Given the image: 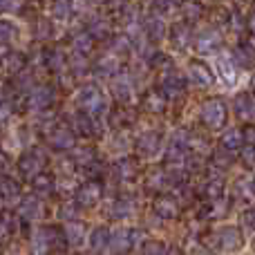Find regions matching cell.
I'll return each mask as SVG.
<instances>
[{
  "mask_svg": "<svg viewBox=\"0 0 255 255\" xmlns=\"http://www.w3.org/2000/svg\"><path fill=\"white\" fill-rule=\"evenodd\" d=\"M222 45V34L217 29H213V27H208V29H204L202 34L195 38V47H197V52L202 54H211L215 52L217 47Z\"/></svg>",
  "mask_w": 255,
  "mask_h": 255,
  "instance_id": "16",
  "label": "cell"
},
{
  "mask_svg": "<svg viewBox=\"0 0 255 255\" xmlns=\"http://www.w3.org/2000/svg\"><path fill=\"white\" fill-rule=\"evenodd\" d=\"M208 242H217L220 249H224V251H235V249L242 247V233H240L238 226H224L217 233H213L208 238Z\"/></svg>",
  "mask_w": 255,
  "mask_h": 255,
  "instance_id": "10",
  "label": "cell"
},
{
  "mask_svg": "<svg viewBox=\"0 0 255 255\" xmlns=\"http://www.w3.org/2000/svg\"><path fill=\"white\" fill-rule=\"evenodd\" d=\"M242 224H244V229L255 231V206L247 208V211L242 213Z\"/></svg>",
  "mask_w": 255,
  "mask_h": 255,
  "instance_id": "47",
  "label": "cell"
},
{
  "mask_svg": "<svg viewBox=\"0 0 255 255\" xmlns=\"http://www.w3.org/2000/svg\"><path fill=\"white\" fill-rule=\"evenodd\" d=\"M242 134H244V139H247L249 143H253V141H255V126H244L242 128Z\"/></svg>",
  "mask_w": 255,
  "mask_h": 255,
  "instance_id": "51",
  "label": "cell"
},
{
  "mask_svg": "<svg viewBox=\"0 0 255 255\" xmlns=\"http://www.w3.org/2000/svg\"><path fill=\"white\" fill-rule=\"evenodd\" d=\"M9 112H11V101H9V99L4 97L2 92H0V126H2L4 121H7Z\"/></svg>",
  "mask_w": 255,
  "mask_h": 255,
  "instance_id": "46",
  "label": "cell"
},
{
  "mask_svg": "<svg viewBox=\"0 0 255 255\" xmlns=\"http://www.w3.org/2000/svg\"><path fill=\"white\" fill-rule=\"evenodd\" d=\"M128 52H130V40H128L126 36L115 38V43H112V54H115V56H121V54H128Z\"/></svg>",
  "mask_w": 255,
  "mask_h": 255,
  "instance_id": "42",
  "label": "cell"
},
{
  "mask_svg": "<svg viewBox=\"0 0 255 255\" xmlns=\"http://www.w3.org/2000/svg\"><path fill=\"white\" fill-rule=\"evenodd\" d=\"M119 255H132V253H128V251H126V253H119Z\"/></svg>",
  "mask_w": 255,
  "mask_h": 255,
  "instance_id": "59",
  "label": "cell"
},
{
  "mask_svg": "<svg viewBox=\"0 0 255 255\" xmlns=\"http://www.w3.org/2000/svg\"><path fill=\"white\" fill-rule=\"evenodd\" d=\"M233 103H235V115H238L240 119H244V121L255 119V97L244 92V94H238Z\"/></svg>",
  "mask_w": 255,
  "mask_h": 255,
  "instance_id": "20",
  "label": "cell"
},
{
  "mask_svg": "<svg viewBox=\"0 0 255 255\" xmlns=\"http://www.w3.org/2000/svg\"><path fill=\"white\" fill-rule=\"evenodd\" d=\"M152 211L154 215H159L161 220H175L177 213H179V204H177L175 197H170V195H157L152 202Z\"/></svg>",
  "mask_w": 255,
  "mask_h": 255,
  "instance_id": "14",
  "label": "cell"
},
{
  "mask_svg": "<svg viewBox=\"0 0 255 255\" xmlns=\"http://www.w3.org/2000/svg\"><path fill=\"white\" fill-rule=\"evenodd\" d=\"M186 92V76L177 74V72H168L161 79V94L166 99H177Z\"/></svg>",
  "mask_w": 255,
  "mask_h": 255,
  "instance_id": "13",
  "label": "cell"
},
{
  "mask_svg": "<svg viewBox=\"0 0 255 255\" xmlns=\"http://www.w3.org/2000/svg\"><path fill=\"white\" fill-rule=\"evenodd\" d=\"M184 13H186V22H195L199 16H202V7H199L197 2H188L184 9Z\"/></svg>",
  "mask_w": 255,
  "mask_h": 255,
  "instance_id": "45",
  "label": "cell"
},
{
  "mask_svg": "<svg viewBox=\"0 0 255 255\" xmlns=\"http://www.w3.org/2000/svg\"><path fill=\"white\" fill-rule=\"evenodd\" d=\"M38 36H40V38H43V36H45V38H47V36H52V29H49V22L47 20H40V25H38Z\"/></svg>",
  "mask_w": 255,
  "mask_h": 255,
  "instance_id": "52",
  "label": "cell"
},
{
  "mask_svg": "<svg viewBox=\"0 0 255 255\" xmlns=\"http://www.w3.org/2000/svg\"><path fill=\"white\" fill-rule=\"evenodd\" d=\"M177 4H179V0H152V9L161 16V13H170L177 9Z\"/></svg>",
  "mask_w": 255,
  "mask_h": 255,
  "instance_id": "39",
  "label": "cell"
},
{
  "mask_svg": "<svg viewBox=\"0 0 255 255\" xmlns=\"http://www.w3.org/2000/svg\"><path fill=\"white\" fill-rule=\"evenodd\" d=\"M63 242H65V235H63V231L58 226H40L34 233V238H31V249H34V253L45 255L52 253L54 249H58Z\"/></svg>",
  "mask_w": 255,
  "mask_h": 255,
  "instance_id": "2",
  "label": "cell"
},
{
  "mask_svg": "<svg viewBox=\"0 0 255 255\" xmlns=\"http://www.w3.org/2000/svg\"><path fill=\"white\" fill-rule=\"evenodd\" d=\"M63 235H65L67 244H72V247H81V244L85 242V238H88V229H85V224L72 220L70 224L63 229Z\"/></svg>",
  "mask_w": 255,
  "mask_h": 255,
  "instance_id": "21",
  "label": "cell"
},
{
  "mask_svg": "<svg viewBox=\"0 0 255 255\" xmlns=\"http://www.w3.org/2000/svg\"><path fill=\"white\" fill-rule=\"evenodd\" d=\"M117 72H119V56L110 54V56H103L97 63V74L106 76V79H115Z\"/></svg>",
  "mask_w": 255,
  "mask_h": 255,
  "instance_id": "29",
  "label": "cell"
},
{
  "mask_svg": "<svg viewBox=\"0 0 255 255\" xmlns=\"http://www.w3.org/2000/svg\"><path fill=\"white\" fill-rule=\"evenodd\" d=\"M16 7H18L16 0H0V13H4V11H13Z\"/></svg>",
  "mask_w": 255,
  "mask_h": 255,
  "instance_id": "50",
  "label": "cell"
},
{
  "mask_svg": "<svg viewBox=\"0 0 255 255\" xmlns=\"http://www.w3.org/2000/svg\"><path fill=\"white\" fill-rule=\"evenodd\" d=\"M79 204L76 202H70V204H63L61 206V211H58V217H61V220H76V217H79Z\"/></svg>",
  "mask_w": 255,
  "mask_h": 255,
  "instance_id": "40",
  "label": "cell"
},
{
  "mask_svg": "<svg viewBox=\"0 0 255 255\" xmlns=\"http://www.w3.org/2000/svg\"><path fill=\"white\" fill-rule=\"evenodd\" d=\"M224 193V179L222 177H211L206 184L202 186V195L211 202V199H220Z\"/></svg>",
  "mask_w": 255,
  "mask_h": 255,
  "instance_id": "33",
  "label": "cell"
},
{
  "mask_svg": "<svg viewBox=\"0 0 255 255\" xmlns=\"http://www.w3.org/2000/svg\"><path fill=\"white\" fill-rule=\"evenodd\" d=\"M143 31H145V36H148L152 43H159V40L166 36V22H163V18L159 16V13H152V16L145 18Z\"/></svg>",
  "mask_w": 255,
  "mask_h": 255,
  "instance_id": "18",
  "label": "cell"
},
{
  "mask_svg": "<svg viewBox=\"0 0 255 255\" xmlns=\"http://www.w3.org/2000/svg\"><path fill=\"white\" fill-rule=\"evenodd\" d=\"M88 34L92 36L94 40H103V38H108L110 36V25H108L106 20H99V18H94L92 22H90V27H88Z\"/></svg>",
  "mask_w": 255,
  "mask_h": 255,
  "instance_id": "36",
  "label": "cell"
},
{
  "mask_svg": "<svg viewBox=\"0 0 255 255\" xmlns=\"http://www.w3.org/2000/svg\"><path fill=\"white\" fill-rule=\"evenodd\" d=\"M141 240L139 231H130V229H117L115 233L110 231V251L115 253H126L132 249V244H136Z\"/></svg>",
  "mask_w": 255,
  "mask_h": 255,
  "instance_id": "9",
  "label": "cell"
},
{
  "mask_svg": "<svg viewBox=\"0 0 255 255\" xmlns=\"http://www.w3.org/2000/svg\"><path fill=\"white\" fill-rule=\"evenodd\" d=\"M161 253H163V244L157 242V240L143 244V255H161Z\"/></svg>",
  "mask_w": 255,
  "mask_h": 255,
  "instance_id": "48",
  "label": "cell"
},
{
  "mask_svg": "<svg viewBox=\"0 0 255 255\" xmlns=\"http://www.w3.org/2000/svg\"><path fill=\"white\" fill-rule=\"evenodd\" d=\"M2 63H4V70H7L9 74H20L27 65V58H25V54H20V52H9Z\"/></svg>",
  "mask_w": 255,
  "mask_h": 255,
  "instance_id": "30",
  "label": "cell"
},
{
  "mask_svg": "<svg viewBox=\"0 0 255 255\" xmlns=\"http://www.w3.org/2000/svg\"><path fill=\"white\" fill-rule=\"evenodd\" d=\"M188 79L197 85H213L215 83V74L204 61H190L188 63Z\"/></svg>",
  "mask_w": 255,
  "mask_h": 255,
  "instance_id": "15",
  "label": "cell"
},
{
  "mask_svg": "<svg viewBox=\"0 0 255 255\" xmlns=\"http://www.w3.org/2000/svg\"><path fill=\"white\" fill-rule=\"evenodd\" d=\"M54 101H56V90L52 85H38V88L31 90L29 99H27V106L31 110L43 112V110H49L54 106Z\"/></svg>",
  "mask_w": 255,
  "mask_h": 255,
  "instance_id": "8",
  "label": "cell"
},
{
  "mask_svg": "<svg viewBox=\"0 0 255 255\" xmlns=\"http://www.w3.org/2000/svg\"><path fill=\"white\" fill-rule=\"evenodd\" d=\"M217 74H220V79L224 81L226 85H235V81H238V63L233 61L231 56H217Z\"/></svg>",
  "mask_w": 255,
  "mask_h": 255,
  "instance_id": "17",
  "label": "cell"
},
{
  "mask_svg": "<svg viewBox=\"0 0 255 255\" xmlns=\"http://www.w3.org/2000/svg\"><path fill=\"white\" fill-rule=\"evenodd\" d=\"M134 211H136L134 202H132V199H128V197H121V199H117V202L112 204L110 217H112V220H117V222L130 220V217L134 215Z\"/></svg>",
  "mask_w": 255,
  "mask_h": 255,
  "instance_id": "25",
  "label": "cell"
},
{
  "mask_svg": "<svg viewBox=\"0 0 255 255\" xmlns=\"http://www.w3.org/2000/svg\"><path fill=\"white\" fill-rule=\"evenodd\" d=\"M76 106H79V110L88 112V115L99 117L106 112L108 101H106V94L101 92V88H97V85H85V88H81L79 94H76Z\"/></svg>",
  "mask_w": 255,
  "mask_h": 255,
  "instance_id": "1",
  "label": "cell"
},
{
  "mask_svg": "<svg viewBox=\"0 0 255 255\" xmlns=\"http://www.w3.org/2000/svg\"><path fill=\"white\" fill-rule=\"evenodd\" d=\"M90 249L94 253H103L108 247H110V229L106 226H97V229L90 233Z\"/></svg>",
  "mask_w": 255,
  "mask_h": 255,
  "instance_id": "24",
  "label": "cell"
},
{
  "mask_svg": "<svg viewBox=\"0 0 255 255\" xmlns=\"http://www.w3.org/2000/svg\"><path fill=\"white\" fill-rule=\"evenodd\" d=\"M72 47H74L76 54L85 56V54H90V52L94 49V38L88 34V31H83V34L74 36V40H72Z\"/></svg>",
  "mask_w": 255,
  "mask_h": 255,
  "instance_id": "34",
  "label": "cell"
},
{
  "mask_svg": "<svg viewBox=\"0 0 255 255\" xmlns=\"http://www.w3.org/2000/svg\"><path fill=\"white\" fill-rule=\"evenodd\" d=\"M226 117H229V110H226V103L222 99L213 97L202 106V121L211 130H220L226 124Z\"/></svg>",
  "mask_w": 255,
  "mask_h": 255,
  "instance_id": "3",
  "label": "cell"
},
{
  "mask_svg": "<svg viewBox=\"0 0 255 255\" xmlns=\"http://www.w3.org/2000/svg\"><path fill=\"white\" fill-rule=\"evenodd\" d=\"M54 186H56V179L49 172H38V175L31 177V190L38 197H47V195L54 193Z\"/></svg>",
  "mask_w": 255,
  "mask_h": 255,
  "instance_id": "19",
  "label": "cell"
},
{
  "mask_svg": "<svg viewBox=\"0 0 255 255\" xmlns=\"http://www.w3.org/2000/svg\"><path fill=\"white\" fill-rule=\"evenodd\" d=\"M7 238H9V231L4 229L2 224H0V247H2V242H4V240H7Z\"/></svg>",
  "mask_w": 255,
  "mask_h": 255,
  "instance_id": "56",
  "label": "cell"
},
{
  "mask_svg": "<svg viewBox=\"0 0 255 255\" xmlns=\"http://www.w3.org/2000/svg\"><path fill=\"white\" fill-rule=\"evenodd\" d=\"M115 175H117V179L119 181H134V177H136V166H134V161L132 159H121L119 163H117V168H115Z\"/></svg>",
  "mask_w": 255,
  "mask_h": 255,
  "instance_id": "31",
  "label": "cell"
},
{
  "mask_svg": "<svg viewBox=\"0 0 255 255\" xmlns=\"http://www.w3.org/2000/svg\"><path fill=\"white\" fill-rule=\"evenodd\" d=\"M101 195H103L101 181L88 179L85 184L79 186V190H76V204H79L81 208H92V206H97V204H99Z\"/></svg>",
  "mask_w": 255,
  "mask_h": 255,
  "instance_id": "7",
  "label": "cell"
},
{
  "mask_svg": "<svg viewBox=\"0 0 255 255\" xmlns=\"http://www.w3.org/2000/svg\"><path fill=\"white\" fill-rule=\"evenodd\" d=\"M22 220L31 222L40 215V202H38V195H27L25 199L20 202V208H18Z\"/></svg>",
  "mask_w": 255,
  "mask_h": 255,
  "instance_id": "27",
  "label": "cell"
},
{
  "mask_svg": "<svg viewBox=\"0 0 255 255\" xmlns=\"http://www.w3.org/2000/svg\"><path fill=\"white\" fill-rule=\"evenodd\" d=\"M52 255H63V253H52Z\"/></svg>",
  "mask_w": 255,
  "mask_h": 255,
  "instance_id": "60",
  "label": "cell"
},
{
  "mask_svg": "<svg viewBox=\"0 0 255 255\" xmlns=\"http://www.w3.org/2000/svg\"><path fill=\"white\" fill-rule=\"evenodd\" d=\"M235 63H240V65H251V63L255 61V47L249 43L240 45L238 49H235Z\"/></svg>",
  "mask_w": 255,
  "mask_h": 255,
  "instance_id": "35",
  "label": "cell"
},
{
  "mask_svg": "<svg viewBox=\"0 0 255 255\" xmlns=\"http://www.w3.org/2000/svg\"><path fill=\"white\" fill-rule=\"evenodd\" d=\"M168 38H170V45L177 49V52H184L188 49L190 40H193V31H190V22H175L168 31Z\"/></svg>",
  "mask_w": 255,
  "mask_h": 255,
  "instance_id": "12",
  "label": "cell"
},
{
  "mask_svg": "<svg viewBox=\"0 0 255 255\" xmlns=\"http://www.w3.org/2000/svg\"><path fill=\"white\" fill-rule=\"evenodd\" d=\"M74 161H76V163H81L83 168H88V166H92V163H97L94 150H92V148H83V150H81V152L74 157Z\"/></svg>",
  "mask_w": 255,
  "mask_h": 255,
  "instance_id": "41",
  "label": "cell"
},
{
  "mask_svg": "<svg viewBox=\"0 0 255 255\" xmlns=\"http://www.w3.org/2000/svg\"><path fill=\"white\" fill-rule=\"evenodd\" d=\"M112 94L119 103H130L132 101V83L126 76H115L112 81Z\"/></svg>",
  "mask_w": 255,
  "mask_h": 255,
  "instance_id": "26",
  "label": "cell"
},
{
  "mask_svg": "<svg viewBox=\"0 0 255 255\" xmlns=\"http://www.w3.org/2000/svg\"><path fill=\"white\" fill-rule=\"evenodd\" d=\"M72 126H74V132L79 136H85V139H90V136L94 134V117L88 115V112H76L74 119H72Z\"/></svg>",
  "mask_w": 255,
  "mask_h": 255,
  "instance_id": "22",
  "label": "cell"
},
{
  "mask_svg": "<svg viewBox=\"0 0 255 255\" xmlns=\"http://www.w3.org/2000/svg\"><path fill=\"white\" fill-rule=\"evenodd\" d=\"M242 161L247 163L249 168H255V145L253 143H249L247 148L242 150Z\"/></svg>",
  "mask_w": 255,
  "mask_h": 255,
  "instance_id": "49",
  "label": "cell"
},
{
  "mask_svg": "<svg viewBox=\"0 0 255 255\" xmlns=\"http://www.w3.org/2000/svg\"><path fill=\"white\" fill-rule=\"evenodd\" d=\"M249 190H251V193L255 195V175L251 177V181H249Z\"/></svg>",
  "mask_w": 255,
  "mask_h": 255,
  "instance_id": "57",
  "label": "cell"
},
{
  "mask_svg": "<svg viewBox=\"0 0 255 255\" xmlns=\"http://www.w3.org/2000/svg\"><path fill=\"white\" fill-rule=\"evenodd\" d=\"M193 255H215V253L211 251V247H197Z\"/></svg>",
  "mask_w": 255,
  "mask_h": 255,
  "instance_id": "53",
  "label": "cell"
},
{
  "mask_svg": "<svg viewBox=\"0 0 255 255\" xmlns=\"http://www.w3.org/2000/svg\"><path fill=\"white\" fill-rule=\"evenodd\" d=\"M247 27H249V29H251V34L255 36V11L251 13V16H249V20H247Z\"/></svg>",
  "mask_w": 255,
  "mask_h": 255,
  "instance_id": "55",
  "label": "cell"
},
{
  "mask_svg": "<svg viewBox=\"0 0 255 255\" xmlns=\"http://www.w3.org/2000/svg\"><path fill=\"white\" fill-rule=\"evenodd\" d=\"M145 108H148L150 112H154V115H159V112L166 110V97H163L161 92H150L148 97H145Z\"/></svg>",
  "mask_w": 255,
  "mask_h": 255,
  "instance_id": "37",
  "label": "cell"
},
{
  "mask_svg": "<svg viewBox=\"0 0 255 255\" xmlns=\"http://www.w3.org/2000/svg\"><path fill=\"white\" fill-rule=\"evenodd\" d=\"M20 195V186L9 175H0V204H11Z\"/></svg>",
  "mask_w": 255,
  "mask_h": 255,
  "instance_id": "23",
  "label": "cell"
},
{
  "mask_svg": "<svg viewBox=\"0 0 255 255\" xmlns=\"http://www.w3.org/2000/svg\"><path fill=\"white\" fill-rule=\"evenodd\" d=\"M45 163H47V157L43 154V150L31 148V150H27V152H22L20 157H18L16 166H18V172H20L22 177L31 179L34 175H38V172L43 170Z\"/></svg>",
  "mask_w": 255,
  "mask_h": 255,
  "instance_id": "4",
  "label": "cell"
},
{
  "mask_svg": "<svg viewBox=\"0 0 255 255\" xmlns=\"http://www.w3.org/2000/svg\"><path fill=\"white\" fill-rule=\"evenodd\" d=\"M251 88H253V92H255V74H253V79H251Z\"/></svg>",
  "mask_w": 255,
  "mask_h": 255,
  "instance_id": "58",
  "label": "cell"
},
{
  "mask_svg": "<svg viewBox=\"0 0 255 255\" xmlns=\"http://www.w3.org/2000/svg\"><path fill=\"white\" fill-rule=\"evenodd\" d=\"M242 143H244V134L240 128H231V130H226L222 134V148L226 150H240Z\"/></svg>",
  "mask_w": 255,
  "mask_h": 255,
  "instance_id": "32",
  "label": "cell"
},
{
  "mask_svg": "<svg viewBox=\"0 0 255 255\" xmlns=\"http://www.w3.org/2000/svg\"><path fill=\"white\" fill-rule=\"evenodd\" d=\"M47 143L52 145L54 150H70V148H74V143H76V134L70 130V128H65V126H56L54 130H49V134H47Z\"/></svg>",
  "mask_w": 255,
  "mask_h": 255,
  "instance_id": "11",
  "label": "cell"
},
{
  "mask_svg": "<svg viewBox=\"0 0 255 255\" xmlns=\"http://www.w3.org/2000/svg\"><path fill=\"white\" fill-rule=\"evenodd\" d=\"M188 154H190V136H186L184 132H177L170 139V145H168L166 163L168 166H181V163L188 161Z\"/></svg>",
  "mask_w": 255,
  "mask_h": 255,
  "instance_id": "5",
  "label": "cell"
},
{
  "mask_svg": "<svg viewBox=\"0 0 255 255\" xmlns=\"http://www.w3.org/2000/svg\"><path fill=\"white\" fill-rule=\"evenodd\" d=\"M16 34H18L16 25L11 20H7V18H0V43H11L16 38Z\"/></svg>",
  "mask_w": 255,
  "mask_h": 255,
  "instance_id": "38",
  "label": "cell"
},
{
  "mask_svg": "<svg viewBox=\"0 0 255 255\" xmlns=\"http://www.w3.org/2000/svg\"><path fill=\"white\" fill-rule=\"evenodd\" d=\"M161 255H186L181 249H177V247H170V249H163V253Z\"/></svg>",
  "mask_w": 255,
  "mask_h": 255,
  "instance_id": "54",
  "label": "cell"
},
{
  "mask_svg": "<svg viewBox=\"0 0 255 255\" xmlns=\"http://www.w3.org/2000/svg\"><path fill=\"white\" fill-rule=\"evenodd\" d=\"M43 61H45V67H47L49 72H61L63 67H65V54L56 47H49V49H45Z\"/></svg>",
  "mask_w": 255,
  "mask_h": 255,
  "instance_id": "28",
  "label": "cell"
},
{
  "mask_svg": "<svg viewBox=\"0 0 255 255\" xmlns=\"http://www.w3.org/2000/svg\"><path fill=\"white\" fill-rule=\"evenodd\" d=\"M70 13H72L70 2H67V0H56V4H54V16H56L58 20H65Z\"/></svg>",
  "mask_w": 255,
  "mask_h": 255,
  "instance_id": "44",
  "label": "cell"
},
{
  "mask_svg": "<svg viewBox=\"0 0 255 255\" xmlns=\"http://www.w3.org/2000/svg\"><path fill=\"white\" fill-rule=\"evenodd\" d=\"M134 150L139 157H157L161 152V134L157 130H145L143 134L136 136Z\"/></svg>",
  "mask_w": 255,
  "mask_h": 255,
  "instance_id": "6",
  "label": "cell"
},
{
  "mask_svg": "<svg viewBox=\"0 0 255 255\" xmlns=\"http://www.w3.org/2000/svg\"><path fill=\"white\" fill-rule=\"evenodd\" d=\"M253 249H255V240H253Z\"/></svg>",
  "mask_w": 255,
  "mask_h": 255,
  "instance_id": "61",
  "label": "cell"
},
{
  "mask_svg": "<svg viewBox=\"0 0 255 255\" xmlns=\"http://www.w3.org/2000/svg\"><path fill=\"white\" fill-rule=\"evenodd\" d=\"M213 163H215L217 168H226V166H231L233 163V157L229 154V150H220V152H215L213 154Z\"/></svg>",
  "mask_w": 255,
  "mask_h": 255,
  "instance_id": "43",
  "label": "cell"
}]
</instances>
